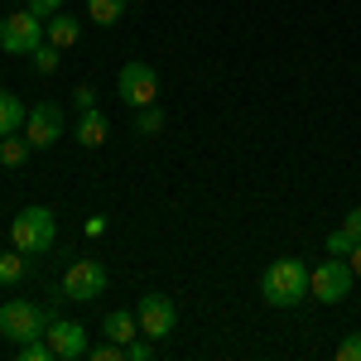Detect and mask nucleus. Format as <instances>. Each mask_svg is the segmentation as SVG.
Segmentation results:
<instances>
[{
    "label": "nucleus",
    "instance_id": "16",
    "mask_svg": "<svg viewBox=\"0 0 361 361\" xmlns=\"http://www.w3.org/2000/svg\"><path fill=\"white\" fill-rule=\"evenodd\" d=\"M29 149H34L29 140H20V135H5V140H0V164L20 169V164H25V159H29Z\"/></svg>",
    "mask_w": 361,
    "mask_h": 361
},
{
    "label": "nucleus",
    "instance_id": "24",
    "mask_svg": "<svg viewBox=\"0 0 361 361\" xmlns=\"http://www.w3.org/2000/svg\"><path fill=\"white\" fill-rule=\"evenodd\" d=\"M25 5L39 15V20H49V15H58V10H63V0H25Z\"/></svg>",
    "mask_w": 361,
    "mask_h": 361
},
{
    "label": "nucleus",
    "instance_id": "29",
    "mask_svg": "<svg viewBox=\"0 0 361 361\" xmlns=\"http://www.w3.org/2000/svg\"><path fill=\"white\" fill-rule=\"evenodd\" d=\"M0 25H5V15H0Z\"/></svg>",
    "mask_w": 361,
    "mask_h": 361
},
{
    "label": "nucleus",
    "instance_id": "9",
    "mask_svg": "<svg viewBox=\"0 0 361 361\" xmlns=\"http://www.w3.org/2000/svg\"><path fill=\"white\" fill-rule=\"evenodd\" d=\"M58 135H63V106H58V102L29 106V121H25V140L29 145H34V149H49Z\"/></svg>",
    "mask_w": 361,
    "mask_h": 361
},
{
    "label": "nucleus",
    "instance_id": "3",
    "mask_svg": "<svg viewBox=\"0 0 361 361\" xmlns=\"http://www.w3.org/2000/svg\"><path fill=\"white\" fill-rule=\"evenodd\" d=\"M58 241V217L49 207H25L15 222H10V246L25 250V255H39Z\"/></svg>",
    "mask_w": 361,
    "mask_h": 361
},
{
    "label": "nucleus",
    "instance_id": "27",
    "mask_svg": "<svg viewBox=\"0 0 361 361\" xmlns=\"http://www.w3.org/2000/svg\"><path fill=\"white\" fill-rule=\"evenodd\" d=\"M106 226H111L106 217H87V226H82V231L92 236V241H97V236H106Z\"/></svg>",
    "mask_w": 361,
    "mask_h": 361
},
{
    "label": "nucleus",
    "instance_id": "25",
    "mask_svg": "<svg viewBox=\"0 0 361 361\" xmlns=\"http://www.w3.org/2000/svg\"><path fill=\"white\" fill-rule=\"evenodd\" d=\"M73 102H78V111H97V87H78Z\"/></svg>",
    "mask_w": 361,
    "mask_h": 361
},
{
    "label": "nucleus",
    "instance_id": "2",
    "mask_svg": "<svg viewBox=\"0 0 361 361\" xmlns=\"http://www.w3.org/2000/svg\"><path fill=\"white\" fill-rule=\"evenodd\" d=\"M54 318H58L54 308H39V304H29V299H10V304H0V337L20 347L29 337H44Z\"/></svg>",
    "mask_w": 361,
    "mask_h": 361
},
{
    "label": "nucleus",
    "instance_id": "20",
    "mask_svg": "<svg viewBox=\"0 0 361 361\" xmlns=\"http://www.w3.org/2000/svg\"><path fill=\"white\" fill-rule=\"evenodd\" d=\"M154 357V337H130V342H126V361H149Z\"/></svg>",
    "mask_w": 361,
    "mask_h": 361
},
{
    "label": "nucleus",
    "instance_id": "17",
    "mask_svg": "<svg viewBox=\"0 0 361 361\" xmlns=\"http://www.w3.org/2000/svg\"><path fill=\"white\" fill-rule=\"evenodd\" d=\"M29 58H34V73H44V78H49V73H58V63H63V49L44 39V44H39V49H34Z\"/></svg>",
    "mask_w": 361,
    "mask_h": 361
},
{
    "label": "nucleus",
    "instance_id": "6",
    "mask_svg": "<svg viewBox=\"0 0 361 361\" xmlns=\"http://www.w3.org/2000/svg\"><path fill=\"white\" fill-rule=\"evenodd\" d=\"M39 44H44V20L29 5L20 15H5V25H0V49L5 54H34Z\"/></svg>",
    "mask_w": 361,
    "mask_h": 361
},
{
    "label": "nucleus",
    "instance_id": "14",
    "mask_svg": "<svg viewBox=\"0 0 361 361\" xmlns=\"http://www.w3.org/2000/svg\"><path fill=\"white\" fill-rule=\"evenodd\" d=\"M106 135H111L106 116H102V111H82V121H78V145L97 149V145H106Z\"/></svg>",
    "mask_w": 361,
    "mask_h": 361
},
{
    "label": "nucleus",
    "instance_id": "23",
    "mask_svg": "<svg viewBox=\"0 0 361 361\" xmlns=\"http://www.w3.org/2000/svg\"><path fill=\"white\" fill-rule=\"evenodd\" d=\"M92 361H126V347H121V342H106V347L92 352Z\"/></svg>",
    "mask_w": 361,
    "mask_h": 361
},
{
    "label": "nucleus",
    "instance_id": "5",
    "mask_svg": "<svg viewBox=\"0 0 361 361\" xmlns=\"http://www.w3.org/2000/svg\"><path fill=\"white\" fill-rule=\"evenodd\" d=\"M58 289H63L68 304H92V299L106 294V265H97V260H73V265L63 270V279H58Z\"/></svg>",
    "mask_w": 361,
    "mask_h": 361
},
{
    "label": "nucleus",
    "instance_id": "10",
    "mask_svg": "<svg viewBox=\"0 0 361 361\" xmlns=\"http://www.w3.org/2000/svg\"><path fill=\"white\" fill-rule=\"evenodd\" d=\"M44 337H49V347H54V357H58V361H78V357H87V328H82V323H73V318H54Z\"/></svg>",
    "mask_w": 361,
    "mask_h": 361
},
{
    "label": "nucleus",
    "instance_id": "28",
    "mask_svg": "<svg viewBox=\"0 0 361 361\" xmlns=\"http://www.w3.org/2000/svg\"><path fill=\"white\" fill-rule=\"evenodd\" d=\"M347 260H352V270H357V279H361V246L352 250V255H347Z\"/></svg>",
    "mask_w": 361,
    "mask_h": 361
},
{
    "label": "nucleus",
    "instance_id": "8",
    "mask_svg": "<svg viewBox=\"0 0 361 361\" xmlns=\"http://www.w3.org/2000/svg\"><path fill=\"white\" fill-rule=\"evenodd\" d=\"M135 318H140V333L145 337H169L173 333V323H178V308H173V299H164V294H145L135 308Z\"/></svg>",
    "mask_w": 361,
    "mask_h": 361
},
{
    "label": "nucleus",
    "instance_id": "15",
    "mask_svg": "<svg viewBox=\"0 0 361 361\" xmlns=\"http://www.w3.org/2000/svg\"><path fill=\"white\" fill-rule=\"evenodd\" d=\"M126 10H130V0H87V15H92V25H116Z\"/></svg>",
    "mask_w": 361,
    "mask_h": 361
},
{
    "label": "nucleus",
    "instance_id": "7",
    "mask_svg": "<svg viewBox=\"0 0 361 361\" xmlns=\"http://www.w3.org/2000/svg\"><path fill=\"white\" fill-rule=\"evenodd\" d=\"M116 87H121V102L135 106V111H140V106H154V97H159V78H154V68L140 63V58H130V63L121 68Z\"/></svg>",
    "mask_w": 361,
    "mask_h": 361
},
{
    "label": "nucleus",
    "instance_id": "1",
    "mask_svg": "<svg viewBox=\"0 0 361 361\" xmlns=\"http://www.w3.org/2000/svg\"><path fill=\"white\" fill-rule=\"evenodd\" d=\"M260 299L270 308H294L308 299V265L299 255H279L275 265H265L260 275Z\"/></svg>",
    "mask_w": 361,
    "mask_h": 361
},
{
    "label": "nucleus",
    "instance_id": "18",
    "mask_svg": "<svg viewBox=\"0 0 361 361\" xmlns=\"http://www.w3.org/2000/svg\"><path fill=\"white\" fill-rule=\"evenodd\" d=\"M164 121H169V116L159 111V106H140V121H135V130H140L145 140H154V135H164Z\"/></svg>",
    "mask_w": 361,
    "mask_h": 361
},
{
    "label": "nucleus",
    "instance_id": "4",
    "mask_svg": "<svg viewBox=\"0 0 361 361\" xmlns=\"http://www.w3.org/2000/svg\"><path fill=\"white\" fill-rule=\"evenodd\" d=\"M352 284H357V270H352L347 255H328L318 270H308V294L318 304H342L352 294Z\"/></svg>",
    "mask_w": 361,
    "mask_h": 361
},
{
    "label": "nucleus",
    "instance_id": "13",
    "mask_svg": "<svg viewBox=\"0 0 361 361\" xmlns=\"http://www.w3.org/2000/svg\"><path fill=\"white\" fill-rule=\"evenodd\" d=\"M102 333H106V342H130V337H140V318H130L126 308H116V313H106L102 318Z\"/></svg>",
    "mask_w": 361,
    "mask_h": 361
},
{
    "label": "nucleus",
    "instance_id": "19",
    "mask_svg": "<svg viewBox=\"0 0 361 361\" xmlns=\"http://www.w3.org/2000/svg\"><path fill=\"white\" fill-rule=\"evenodd\" d=\"M25 279V250H5L0 255V284H15Z\"/></svg>",
    "mask_w": 361,
    "mask_h": 361
},
{
    "label": "nucleus",
    "instance_id": "12",
    "mask_svg": "<svg viewBox=\"0 0 361 361\" xmlns=\"http://www.w3.org/2000/svg\"><path fill=\"white\" fill-rule=\"evenodd\" d=\"M25 121H29L25 102H20L15 92H5V87H0V140L15 135V130H25Z\"/></svg>",
    "mask_w": 361,
    "mask_h": 361
},
{
    "label": "nucleus",
    "instance_id": "26",
    "mask_svg": "<svg viewBox=\"0 0 361 361\" xmlns=\"http://www.w3.org/2000/svg\"><path fill=\"white\" fill-rule=\"evenodd\" d=\"M342 231H347V236H352V241L361 246V207H352V212H347V222H342Z\"/></svg>",
    "mask_w": 361,
    "mask_h": 361
},
{
    "label": "nucleus",
    "instance_id": "22",
    "mask_svg": "<svg viewBox=\"0 0 361 361\" xmlns=\"http://www.w3.org/2000/svg\"><path fill=\"white\" fill-rule=\"evenodd\" d=\"M323 246H328V255H352V250H357V241H352L347 231H333V236H328Z\"/></svg>",
    "mask_w": 361,
    "mask_h": 361
},
{
    "label": "nucleus",
    "instance_id": "21",
    "mask_svg": "<svg viewBox=\"0 0 361 361\" xmlns=\"http://www.w3.org/2000/svg\"><path fill=\"white\" fill-rule=\"evenodd\" d=\"M337 361H361V333H347L337 342Z\"/></svg>",
    "mask_w": 361,
    "mask_h": 361
},
{
    "label": "nucleus",
    "instance_id": "11",
    "mask_svg": "<svg viewBox=\"0 0 361 361\" xmlns=\"http://www.w3.org/2000/svg\"><path fill=\"white\" fill-rule=\"evenodd\" d=\"M44 39H49V44H58V49H73V44L82 39V20L58 10V15H49V20H44Z\"/></svg>",
    "mask_w": 361,
    "mask_h": 361
}]
</instances>
